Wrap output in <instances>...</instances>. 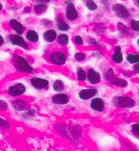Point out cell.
<instances>
[{
  "label": "cell",
  "mask_w": 139,
  "mask_h": 151,
  "mask_svg": "<svg viewBox=\"0 0 139 151\" xmlns=\"http://www.w3.org/2000/svg\"><path fill=\"white\" fill-rule=\"evenodd\" d=\"M12 62L14 68L19 72L28 74L33 72V68L24 57L20 55L14 54L12 57Z\"/></svg>",
  "instance_id": "1"
},
{
  "label": "cell",
  "mask_w": 139,
  "mask_h": 151,
  "mask_svg": "<svg viewBox=\"0 0 139 151\" xmlns=\"http://www.w3.org/2000/svg\"><path fill=\"white\" fill-rule=\"evenodd\" d=\"M114 105L121 108H132L135 106V101L128 96H116L112 100Z\"/></svg>",
  "instance_id": "2"
},
{
  "label": "cell",
  "mask_w": 139,
  "mask_h": 151,
  "mask_svg": "<svg viewBox=\"0 0 139 151\" xmlns=\"http://www.w3.org/2000/svg\"><path fill=\"white\" fill-rule=\"evenodd\" d=\"M104 77L105 80L115 86L125 87L128 84V82L125 80L118 78L115 76L112 68L108 69L107 72L104 73Z\"/></svg>",
  "instance_id": "3"
},
{
  "label": "cell",
  "mask_w": 139,
  "mask_h": 151,
  "mask_svg": "<svg viewBox=\"0 0 139 151\" xmlns=\"http://www.w3.org/2000/svg\"><path fill=\"white\" fill-rule=\"evenodd\" d=\"M9 42L13 46L20 47L25 50L29 49V45L25 40L20 35L12 34L7 36Z\"/></svg>",
  "instance_id": "4"
},
{
  "label": "cell",
  "mask_w": 139,
  "mask_h": 151,
  "mask_svg": "<svg viewBox=\"0 0 139 151\" xmlns=\"http://www.w3.org/2000/svg\"><path fill=\"white\" fill-rule=\"evenodd\" d=\"M79 17L78 12L75 4L68 1L65 5V17L70 22H73L77 20Z\"/></svg>",
  "instance_id": "5"
},
{
  "label": "cell",
  "mask_w": 139,
  "mask_h": 151,
  "mask_svg": "<svg viewBox=\"0 0 139 151\" xmlns=\"http://www.w3.org/2000/svg\"><path fill=\"white\" fill-rule=\"evenodd\" d=\"M49 60L54 65L62 66L65 63L67 58L64 53L60 51H55L50 53Z\"/></svg>",
  "instance_id": "6"
},
{
  "label": "cell",
  "mask_w": 139,
  "mask_h": 151,
  "mask_svg": "<svg viewBox=\"0 0 139 151\" xmlns=\"http://www.w3.org/2000/svg\"><path fill=\"white\" fill-rule=\"evenodd\" d=\"M26 87L21 83H16L10 86L7 90V93L10 96L17 97L24 94L26 93Z\"/></svg>",
  "instance_id": "7"
},
{
  "label": "cell",
  "mask_w": 139,
  "mask_h": 151,
  "mask_svg": "<svg viewBox=\"0 0 139 151\" xmlns=\"http://www.w3.org/2000/svg\"><path fill=\"white\" fill-rule=\"evenodd\" d=\"M112 9L115 16L119 18L124 19L128 18L130 16V14L127 8L121 4H115L112 6Z\"/></svg>",
  "instance_id": "8"
},
{
  "label": "cell",
  "mask_w": 139,
  "mask_h": 151,
  "mask_svg": "<svg viewBox=\"0 0 139 151\" xmlns=\"http://www.w3.org/2000/svg\"><path fill=\"white\" fill-rule=\"evenodd\" d=\"M87 80L92 85H96L101 81V75L100 73L92 68L89 69L87 73Z\"/></svg>",
  "instance_id": "9"
},
{
  "label": "cell",
  "mask_w": 139,
  "mask_h": 151,
  "mask_svg": "<svg viewBox=\"0 0 139 151\" xmlns=\"http://www.w3.org/2000/svg\"><path fill=\"white\" fill-rule=\"evenodd\" d=\"M30 83L32 86L36 90L44 89L46 88L49 84L48 80L39 77H33L30 78Z\"/></svg>",
  "instance_id": "10"
},
{
  "label": "cell",
  "mask_w": 139,
  "mask_h": 151,
  "mask_svg": "<svg viewBox=\"0 0 139 151\" xmlns=\"http://www.w3.org/2000/svg\"><path fill=\"white\" fill-rule=\"evenodd\" d=\"M98 94V90L96 88H85L80 91L79 97L82 100H88L94 97Z\"/></svg>",
  "instance_id": "11"
},
{
  "label": "cell",
  "mask_w": 139,
  "mask_h": 151,
  "mask_svg": "<svg viewBox=\"0 0 139 151\" xmlns=\"http://www.w3.org/2000/svg\"><path fill=\"white\" fill-rule=\"evenodd\" d=\"M90 108L98 112H101L104 110L105 107V102L103 99L99 97H95L92 99L90 103Z\"/></svg>",
  "instance_id": "12"
},
{
  "label": "cell",
  "mask_w": 139,
  "mask_h": 151,
  "mask_svg": "<svg viewBox=\"0 0 139 151\" xmlns=\"http://www.w3.org/2000/svg\"><path fill=\"white\" fill-rule=\"evenodd\" d=\"M51 101L56 105H65L69 102V98L65 93H58L51 97Z\"/></svg>",
  "instance_id": "13"
},
{
  "label": "cell",
  "mask_w": 139,
  "mask_h": 151,
  "mask_svg": "<svg viewBox=\"0 0 139 151\" xmlns=\"http://www.w3.org/2000/svg\"><path fill=\"white\" fill-rule=\"evenodd\" d=\"M13 109L17 111H23L30 108L29 104L24 100L18 99L14 100L12 103Z\"/></svg>",
  "instance_id": "14"
},
{
  "label": "cell",
  "mask_w": 139,
  "mask_h": 151,
  "mask_svg": "<svg viewBox=\"0 0 139 151\" xmlns=\"http://www.w3.org/2000/svg\"><path fill=\"white\" fill-rule=\"evenodd\" d=\"M9 24L11 28L18 35H22L25 32L26 28L25 27L17 20L12 19L9 22Z\"/></svg>",
  "instance_id": "15"
},
{
  "label": "cell",
  "mask_w": 139,
  "mask_h": 151,
  "mask_svg": "<svg viewBox=\"0 0 139 151\" xmlns=\"http://www.w3.org/2000/svg\"><path fill=\"white\" fill-rule=\"evenodd\" d=\"M112 60L115 63H121L123 61V55L121 52V47L117 46L114 47V50L112 55Z\"/></svg>",
  "instance_id": "16"
},
{
  "label": "cell",
  "mask_w": 139,
  "mask_h": 151,
  "mask_svg": "<svg viewBox=\"0 0 139 151\" xmlns=\"http://www.w3.org/2000/svg\"><path fill=\"white\" fill-rule=\"evenodd\" d=\"M43 38L46 42H53L57 38V33L54 29H49L43 33Z\"/></svg>",
  "instance_id": "17"
},
{
  "label": "cell",
  "mask_w": 139,
  "mask_h": 151,
  "mask_svg": "<svg viewBox=\"0 0 139 151\" xmlns=\"http://www.w3.org/2000/svg\"><path fill=\"white\" fill-rule=\"evenodd\" d=\"M56 26L57 29L61 32H67L70 29L69 24L62 17H58L56 20Z\"/></svg>",
  "instance_id": "18"
},
{
  "label": "cell",
  "mask_w": 139,
  "mask_h": 151,
  "mask_svg": "<svg viewBox=\"0 0 139 151\" xmlns=\"http://www.w3.org/2000/svg\"><path fill=\"white\" fill-rule=\"evenodd\" d=\"M26 39L30 42L36 43L39 40V36L35 30H29L26 34Z\"/></svg>",
  "instance_id": "19"
},
{
  "label": "cell",
  "mask_w": 139,
  "mask_h": 151,
  "mask_svg": "<svg viewBox=\"0 0 139 151\" xmlns=\"http://www.w3.org/2000/svg\"><path fill=\"white\" fill-rule=\"evenodd\" d=\"M48 9V6L44 3H38L36 4L33 8L34 12L36 14L41 16L44 14Z\"/></svg>",
  "instance_id": "20"
},
{
  "label": "cell",
  "mask_w": 139,
  "mask_h": 151,
  "mask_svg": "<svg viewBox=\"0 0 139 151\" xmlns=\"http://www.w3.org/2000/svg\"><path fill=\"white\" fill-rule=\"evenodd\" d=\"M57 40V43L58 45L62 46H67L68 43H69V37L66 34H60L57 36L56 38Z\"/></svg>",
  "instance_id": "21"
},
{
  "label": "cell",
  "mask_w": 139,
  "mask_h": 151,
  "mask_svg": "<svg viewBox=\"0 0 139 151\" xmlns=\"http://www.w3.org/2000/svg\"><path fill=\"white\" fill-rule=\"evenodd\" d=\"M36 115V111L34 109H29L22 114V118L26 120H33Z\"/></svg>",
  "instance_id": "22"
},
{
  "label": "cell",
  "mask_w": 139,
  "mask_h": 151,
  "mask_svg": "<svg viewBox=\"0 0 139 151\" xmlns=\"http://www.w3.org/2000/svg\"><path fill=\"white\" fill-rule=\"evenodd\" d=\"M52 88L56 92H62L65 90V86L61 80H56L52 84Z\"/></svg>",
  "instance_id": "23"
},
{
  "label": "cell",
  "mask_w": 139,
  "mask_h": 151,
  "mask_svg": "<svg viewBox=\"0 0 139 151\" xmlns=\"http://www.w3.org/2000/svg\"><path fill=\"white\" fill-rule=\"evenodd\" d=\"M126 60L130 64H134L139 62V55L128 53L126 56Z\"/></svg>",
  "instance_id": "24"
},
{
  "label": "cell",
  "mask_w": 139,
  "mask_h": 151,
  "mask_svg": "<svg viewBox=\"0 0 139 151\" xmlns=\"http://www.w3.org/2000/svg\"><path fill=\"white\" fill-rule=\"evenodd\" d=\"M85 6L90 11L93 12L98 9V6L95 2L94 0H85Z\"/></svg>",
  "instance_id": "25"
},
{
  "label": "cell",
  "mask_w": 139,
  "mask_h": 151,
  "mask_svg": "<svg viewBox=\"0 0 139 151\" xmlns=\"http://www.w3.org/2000/svg\"><path fill=\"white\" fill-rule=\"evenodd\" d=\"M77 77L80 81H85L87 78V75L82 68H79L77 70Z\"/></svg>",
  "instance_id": "26"
},
{
  "label": "cell",
  "mask_w": 139,
  "mask_h": 151,
  "mask_svg": "<svg viewBox=\"0 0 139 151\" xmlns=\"http://www.w3.org/2000/svg\"><path fill=\"white\" fill-rule=\"evenodd\" d=\"M117 27L118 30H119V32L121 33V34L124 35H127L128 34H129V29L127 27V26L126 25H125L124 23H118L117 24Z\"/></svg>",
  "instance_id": "27"
},
{
  "label": "cell",
  "mask_w": 139,
  "mask_h": 151,
  "mask_svg": "<svg viewBox=\"0 0 139 151\" xmlns=\"http://www.w3.org/2000/svg\"><path fill=\"white\" fill-rule=\"evenodd\" d=\"M130 26L133 31L139 33V20H131L130 22Z\"/></svg>",
  "instance_id": "28"
},
{
  "label": "cell",
  "mask_w": 139,
  "mask_h": 151,
  "mask_svg": "<svg viewBox=\"0 0 139 151\" xmlns=\"http://www.w3.org/2000/svg\"><path fill=\"white\" fill-rule=\"evenodd\" d=\"M75 59L77 62L83 61L86 58V54L83 52H76L74 55Z\"/></svg>",
  "instance_id": "29"
},
{
  "label": "cell",
  "mask_w": 139,
  "mask_h": 151,
  "mask_svg": "<svg viewBox=\"0 0 139 151\" xmlns=\"http://www.w3.org/2000/svg\"><path fill=\"white\" fill-rule=\"evenodd\" d=\"M10 127L9 122L6 119L0 117V127L3 129H9Z\"/></svg>",
  "instance_id": "30"
},
{
  "label": "cell",
  "mask_w": 139,
  "mask_h": 151,
  "mask_svg": "<svg viewBox=\"0 0 139 151\" xmlns=\"http://www.w3.org/2000/svg\"><path fill=\"white\" fill-rule=\"evenodd\" d=\"M74 42L76 45L79 46H82L83 45V40L82 37L79 35H76L74 37Z\"/></svg>",
  "instance_id": "31"
},
{
  "label": "cell",
  "mask_w": 139,
  "mask_h": 151,
  "mask_svg": "<svg viewBox=\"0 0 139 151\" xmlns=\"http://www.w3.org/2000/svg\"><path fill=\"white\" fill-rule=\"evenodd\" d=\"M132 132L136 136H139V123L132 126Z\"/></svg>",
  "instance_id": "32"
},
{
  "label": "cell",
  "mask_w": 139,
  "mask_h": 151,
  "mask_svg": "<svg viewBox=\"0 0 139 151\" xmlns=\"http://www.w3.org/2000/svg\"><path fill=\"white\" fill-rule=\"evenodd\" d=\"M8 109V104L3 100H0V110H6Z\"/></svg>",
  "instance_id": "33"
},
{
  "label": "cell",
  "mask_w": 139,
  "mask_h": 151,
  "mask_svg": "<svg viewBox=\"0 0 139 151\" xmlns=\"http://www.w3.org/2000/svg\"><path fill=\"white\" fill-rule=\"evenodd\" d=\"M42 24H43V26H47V27L51 26L52 24V23L50 20H44V19L42 21Z\"/></svg>",
  "instance_id": "34"
},
{
  "label": "cell",
  "mask_w": 139,
  "mask_h": 151,
  "mask_svg": "<svg viewBox=\"0 0 139 151\" xmlns=\"http://www.w3.org/2000/svg\"><path fill=\"white\" fill-rule=\"evenodd\" d=\"M99 1L105 6H108L109 5L108 0H99Z\"/></svg>",
  "instance_id": "35"
},
{
  "label": "cell",
  "mask_w": 139,
  "mask_h": 151,
  "mask_svg": "<svg viewBox=\"0 0 139 151\" xmlns=\"http://www.w3.org/2000/svg\"><path fill=\"white\" fill-rule=\"evenodd\" d=\"M31 10H32L31 8L29 6H27V7H25V9H23V12L25 13H29L31 12Z\"/></svg>",
  "instance_id": "36"
},
{
  "label": "cell",
  "mask_w": 139,
  "mask_h": 151,
  "mask_svg": "<svg viewBox=\"0 0 139 151\" xmlns=\"http://www.w3.org/2000/svg\"><path fill=\"white\" fill-rule=\"evenodd\" d=\"M38 3H48L51 2V0H36Z\"/></svg>",
  "instance_id": "37"
},
{
  "label": "cell",
  "mask_w": 139,
  "mask_h": 151,
  "mask_svg": "<svg viewBox=\"0 0 139 151\" xmlns=\"http://www.w3.org/2000/svg\"><path fill=\"white\" fill-rule=\"evenodd\" d=\"M89 43L91 44V45H98V42H96V40L93 39V38H92L89 40Z\"/></svg>",
  "instance_id": "38"
},
{
  "label": "cell",
  "mask_w": 139,
  "mask_h": 151,
  "mask_svg": "<svg viewBox=\"0 0 139 151\" xmlns=\"http://www.w3.org/2000/svg\"><path fill=\"white\" fill-rule=\"evenodd\" d=\"M132 69L134 70H139V62L134 63L132 66Z\"/></svg>",
  "instance_id": "39"
},
{
  "label": "cell",
  "mask_w": 139,
  "mask_h": 151,
  "mask_svg": "<svg viewBox=\"0 0 139 151\" xmlns=\"http://www.w3.org/2000/svg\"><path fill=\"white\" fill-rule=\"evenodd\" d=\"M4 43V40L3 37L0 35V47L3 45V44Z\"/></svg>",
  "instance_id": "40"
},
{
  "label": "cell",
  "mask_w": 139,
  "mask_h": 151,
  "mask_svg": "<svg viewBox=\"0 0 139 151\" xmlns=\"http://www.w3.org/2000/svg\"><path fill=\"white\" fill-rule=\"evenodd\" d=\"M134 5L139 9V0H134Z\"/></svg>",
  "instance_id": "41"
},
{
  "label": "cell",
  "mask_w": 139,
  "mask_h": 151,
  "mask_svg": "<svg viewBox=\"0 0 139 151\" xmlns=\"http://www.w3.org/2000/svg\"><path fill=\"white\" fill-rule=\"evenodd\" d=\"M3 9V4L1 3H0V12L2 11Z\"/></svg>",
  "instance_id": "42"
},
{
  "label": "cell",
  "mask_w": 139,
  "mask_h": 151,
  "mask_svg": "<svg viewBox=\"0 0 139 151\" xmlns=\"http://www.w3.org/2000/svg\"><path fill=\"white\" fill-rule=\"evenodd\" d=\"M137 44L139 46V38L137 39Z\"/></svg>",
  "instance_id": "43"
}]
</instances>
